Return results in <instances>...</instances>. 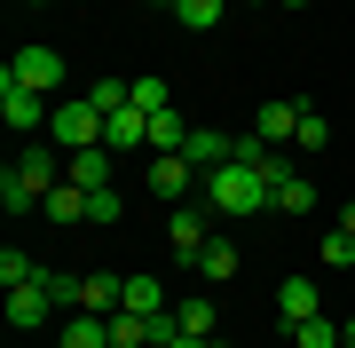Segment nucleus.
<instances>
[{"label": "nucleus", "mask_w": 355, "mask_h": 348, "mask_svg": "<svg viewBox=\"0 0 355 348\" xmlns=\"http://www.w3.org/2000/svg\"><path fill=\"white\" fill-rule=\"evenodd\" d=\"M277 174H284V167L268 158V142H261V135H237V158L198 182V206L221 214V222H253V214L277 206Z\"/></svg>", "instance_id": "obj_1"}, {"label": "nucleus", "mask_w": 355, "mask_h": 348, "mask_svg": "<svg viewBox=\"0 0 355 348\" xmlns=\"http://www.w3.org/2000/svg\"><path fill=\"white\" fill-rule=\"evenodd\" d=\"M0 119H8L16 135H48V119H55V95H40V88H24L8 64H0Z\"/></svg>", "instance_id": "obj_2"}, {"label": "nucleus", "mask_w": 355, "mask_h": 348, "mask_svg": "<svg viewBox=\"0 0 355 348\" xmlns=\"http://www.w3.org/2000/svg\"><path fill=\"white\" fill-rule=\"evenodd\" d=\"M48 142H55V151H95V142H103V111L87 103V95H64V103H55V119H48Z\"/></svg>", "instance_id": "obj_3"}, {"label": "nucleus", "mask_w": 355, "mask_h": 348, "mask_svg": "<svg viewBox=\"0 0 355 348\" xmlns=\"http://www.w3.org/2000/svg\"><path fill=\"white\" fill-rule=\"evenodd\" d=\"M198 182H205V174H198L182 151H150V158H142V190H150V198H166V206L198 198Z\"/></svg>", "instance_id": "obj_4"}, {"label": "nucleus", "mask_w": 355, "mask_h": 348, "mask_svg": "<svg viewBox=\"0 0 355 348\" xmlns=\"http://www.w3.org/2000/svg\"><path fill=\"white\" fill-rule=\"evenodd\" d=\"M16 182H24V190L40 198V206H48V190L55 182H64V151H55V142H24V151H16V167H8Z\"/></svg>", "instance_id": "obj_5"}, {"label": "nucleus", "mask_w": 355, "mask_h": 348, "mask_svg": "<svg viewBox=\"0 0 355 348\" xmlns=\"http://www.w3.org/2000/svg\"><path fill=\"white\" fill-rule=\"evenodd\" d=\"M166 245H174V261H190V270L205 261V245H214V238H205V206H198V198H182V206L166 214Z\"/></svg>", "instance_id": "obj_6"}, {"label": "nucleus", "mask_w": 355, "mask_h": 348, "mask_svg": "<svg viewBox=\"0 0 355 348\" xmlns=\"http://www.w3.org/2000/svg\"><path fill=\"white\" fill-rule=\"evenodd\" d=\"M8 72L24 79V88H40V95H55V103H64V56H55V48H16Z\"/></svg>", "instance_id": "obj_7"}, {"label": "nucleus", "mask_w": 355, "mask_h": 348, "mask_svg": "<svg viewBox=\"0 0 355 348\" xmlns=\"http://www.w3.org/2000/svg\"><path fill=\"white\" fill-rule=\"evenodd\" d=\"M48 309H55V293H48V270H40L32 285H8V324H16V333L48 324Z\"/></svg>", "instance_id": "obj_8"}, {"label": "nucleus", "mask_w": 355, "mask_h": 348, "mask_svg": "<svg viewBox=\"0 0 355 348\" xmlns=\"http://www.w3.org/2000/svg\"><path fill=\"white\" fill-rule=\"evenodd\" d=\"M300 111H308V95H277V103L253 111V135L261 142H292V135H300Z\"/></svg>", "instance_id": "obj_9"}, {"label": "nucleus", "mask_w": 355, "mask_h": 348, "mask_svg": "<svg viewBox=\"0 0 355 348\" xmlns=\"http://www.w3.org/2000/svg\"><path fill=\"white\" fill-rule=\"evenodd\" d=\"M79 309H87V317H119V309H127V277L87 270V277H79Z\"/></svg>", "instance_id": "obj_10"}, {"label": "nucleus", "mask_w": 355, "mask_h": 348, "mask_svg": "<svg viewBox=\"0 0 355 348\" xmlns=\"http://www.w3.org/2000/svg\"><path fill=\"white\" fill-rule=\"evenodd\" d=\"M182 158H190L198 174H214V167H229V158H237V135H221V127H190Z\"/></svg>", "instance_id": "obj_11"}, {"label": "nucleus", "mask_w": 355, "mask_h": 348, "mask_svg": "<svg viewBox=\"0 0 355 348\" xmlns=\"http://www.w3.org/2000/svg\"><path fill=\"white\" fill-rule=\"evenodd\" d=\"M111 174H119V151H71L64 158V182H79V190H111Z\"/></svg>", "instance_id": "obj_12"}, {"label": "nucleus", "mask_w": 355, "mask_h": 348, "mask_svg": "<svg viewBox=\"0 0 355 348\" xmlns=\"http://www.w3.org/2000/svg\"><path fill=\"white\" fill-rule=\"evenodd\" d=\"M142 142H150V111H111V119H103V151H119V158H127V151H142Z\"/></svg>", "instance_id": "obj_13"}, {"label": "nucleus", "mask_w": 355, "mask_h": 348, "mask_svg": "<svg viewBox=\"0 0 355 348\" xmlns=\"http://www.w3.org/2000/svg\"><path fill=\"white\" fill-rule=\"evenodd\" d=\"M316 309H324L316 277H284V285H277V317H284V324H308Z\"/></svg>", "instance_id": "obj_14"}, {"label": "nucleus", "mask_w": 355, "mask_h": 348, "mask_svg": "<svg viewBox=\"0 0 355 348\" xmlns=\"http://www.w3.org/2000/svg\"><path fill=\"white\" fill-rule=\"evenodd\" d=\"M55 348H111V317L71 309V317H64V333H55Z\"/></svg>", "instance_id": "obj_15"}, {"label": "nucleus", "mask_w": 355, "mask_h": 348, "mask_svg": "<svg viewBox=\"0 0 355 348\" xmlns=\"http://www.w3.org/2000/svg\"><path fill=\"white\" fill-rule=\"evenodd\" d=\"M277 214H316V182H308L300 167L277 174Z\"/></svg>", "instance_id": "obj_16"}, {"label": "nucleus", "mask_w": 355, "mask_h": 348, "mask_svg": "<svg viewBox=\"0 0 355 348\" xmlns=\"http://www.w3.org/2000/svg\"><path fill=\"white\" fill-rule=\"evenodd\" d=\"M79 95H87V103H95L103 119H111V111H127V103H135V79H111V72H103V79H87Z\"/></svg>", "instance_id": "obj_17"}, {"label": "nucleus", "mask_w": 355, "mask_h": 348, "mask_svg": "<svg viewBox=\"0 0 355 348\" xmlns=\"http://www.w3.org/2000/svg\"><path fill=\"white\" fill-rule=\"evenodd\" d=\"M292 348H347V324H331V317L316 309L308 324H292Z\"/></svg>", "instance_id": "obj_18"}, {"label": "nucleus", "mask_w": 355, "mask_h": 348, "mask_svg": "<svg viewBox=\"0 0 355 348\" xmlns=\"http://www.w3.org/2000/svg\"><path fill=\"white\" fill-rule=\"evenodd\" d=\"M127 309H135V317H166V285H158L150 270L127 277Z\"/></svg>", "instance_id": "obj_19"}, {"label": "nucleus", "mask_w": 355, "mask_h": 348, "mask_svg": "<svg viewBox=\"0 0 355 348\" xmlns=\"http://www.w3.org/2000/svg\"><path fill=\"white\" fill-rule=\"evenodd\" d=\"M221 16H229V0H174V24L182 32H214Z\"/></svg>", "instance_id": "obj_20"}, {"label": "nucleus", "mask_w": 355, "mask_h": 348, "mask_svg": "<svg viewBox=\"0 0 355 348\" xmlns=\"http://www.w3.org/2000/svg\"><path fill=\"white\" fill-rule=\"evenodd\" d=\"M214 324H221L214 301H182V309H174V333H190V340H214Z\"/></svg>", "instance_id": "obj_21"}, {"label": "nucleus", "mask_w": 355, "mask_h": 348, "mask_svg": "<svg viewBox=\"0 0 355 348\" xmlns=\"http://www.w3.org/2000/svg\"><path fill=\"white\" fill-rule=\"evenodd\" d=\"M40 214H48V222H87V190H79V182H55Z\"/></svg>", "instance_id": "obj_22"}, {"label": "nucleus", "mask_w": 355, "mask_h": 348, "mask_svg": "<svg viewBox=\"0 0 355 348\" xmlns=\"http://www.w3.org/2000/svg\"><path fill=\"white\" fill-rule=\"evenodd\" d=\"M198 277H205V285H229V277H237V245L214 238V245H205V261H198Z\"/></svg>", "instance_id": "obj_23"}, {"label": "nucleus", "mask_w": 355, "mask_h": 348, "mask_svg": "<svg viewBox=\"0 0 355 348\" xmlns=\"http://www.w3.org/2000/svg\"><path fill=\"white\" fill-rule=\"evenodd\" d=\"M182 142H190V119H182L174 103H166V111L150 119V151H182Z\"/></svg>", "instance_id": "obj_24"}, {"label": "nucleus", "mask_w": 355, "mask_h": 348, "mask_svg": "<svg viewBox=\"0 0 355 348\" xmlns=\"http://www.w3.org/2000/svg\"><path fill=\"white\" fill-rule=\"evenodd\" d=\"M166 103H174V88H166L158 72H142V79H135V111H150V119H158Z\"/></svg>", "instance_id": "obj_25"}, {"label": "nucleus", "mask_w": 355, "mask_h": 348, "mask_svg": "<svg viewBox=\"0 0 355 348\" xmlns=\"http://www.w3.org/2000/svg\"><path fill=\"white\" fill-rule=\"evenodd\" d=\"M292 142H300V151H331V119L308 103V111H300V135H292Z\"/></svg>", "instance_id": "obj_26"}, {"label": "nucleus", "mask_w": 355, "mask_h": 348, "mask_svg": "<svg viewBox=\"0 0 355 348\" xmlns=\"http://www.w3.org/2000/svg\"><path fill=\"white\" fill-rule=\"evenodd\" d=\"M119 214H127V198H119V190H87V222H95V230H111Z\"/></svg>", "instance_id": "obj_27"}, {"label": "nucleus", "mask_w": 355, "mask_h": 348, "mask_svg": "<svg viewBox=\"0 0 355 348\" xmlns=\"http://www.w3.org/2000/svg\"><path fill=\"white\" fill-rule=\"evenodd\" d=\"M40 277V261L32 254H16V245H8V254H0V285H32Z\"/></svg>", "instance_id": "obj_28"}, {"label": "nucleus", "mask_w": 355, "mask_h": 348, "mask_svg": "<svg viewBox=\"0 0 355 348\" xmlns=\"http://www.w3.org/2000/svg\"><path fill=\"white\" fill-rule=\"evenodd\" d=\"M316 254H324V270H347V261H355V238L331 230V238H316Z\"/></svg>", "instance_id": "obj_29"}, {"label": "nucleus", "mask_w": 355, "mask_h": 348, "mask_svg": "<svg viewBox=\"0 0 355 348\" xmlns=\"http://www.w3.org/2000/svg\"><path fill=\"white\" fill-rule=\"evenodd\" d=\"M158 348H214V340H190V333H174V309H166V333H158Z\"/></svg>", "instance_id": "obj_30"}, {"label": "nucleus", "mask_w": 355, "mask_h": 348, "mask_svg": "<svg viewBox=\"0 0 355 348\" xmlns=\"http://www.w3.org/2000/svg\"><path fill=\"white\" fill-rule=\"evenodd\" d=\"M340 230H347V238H355V206H340Z\"/></svg>", "instance_id": "obj_31"}, {"label": "nucleus", "mask_w": 355, "mask_h": 348, "mask_svg": "<svg viewBox=\"0 0 355 348\" xmlns=\"http://www.w3.org/2000/svg\"><path fill=\"white\" fill-rule=\"evenodd\" d=\"M277 8H308V0H277Z\"/></svg>", "instance_id": "obj_32"}, {"label": "nucleus", "mask_w": 355, "mask_h": 348, "mask_svg": "<svg viewBox=\"0 0 355 348\" xmlns=\"http://www.w3.org/2000/svg\"><path fill=\"white\" fill-rule=\"evenodd\" d=\"M150 8H166V16H174V0H150Z\"/></svg>", "instance_id": "obj_33"}, {"label": "nucleus", "mask_w": 355, "mask_h": 348, "mask_svg": "<svg viewBox=\"0 0 355 348\" xmlns=\"http://www.w3.org/2000/svg\"><path fill=\"white\" fill-rule=\"evenodd\" d=\"M347 348H355V317H347Z\"/></svg>", "instance_id": "obj_34"}, {"label": "nucleus", "mask_w": 355, "mask_h": 348, "mask_svg": "<svg viewBox=\"0 0 355 348\" xmlns=\"http://www.w3.org/2000/svg\"><path fill=\"white\" fill-rule=\"evenodd\" d=\"M245 8H268V0H245Z\"/></svg>", "instance_id": "obj_35"}, {"label": "nucleus", "mask_w": 355, "mask_h": 348, "mask_svg": "<svg viewBox=\"0 0 355 348\" xmlns=\"http://www.w3.org/2000/svg\"><path fill=\"white\" fill-rule=\"evenodd\" d=\"M24 8H40V0H24Z\"/></svg>", "instance_id": "obj_36"}]
</instances>
